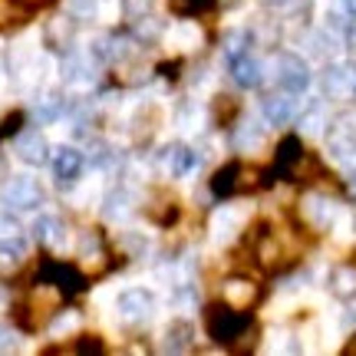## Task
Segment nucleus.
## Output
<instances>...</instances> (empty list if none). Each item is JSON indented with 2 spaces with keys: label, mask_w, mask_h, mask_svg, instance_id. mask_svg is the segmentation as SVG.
I'll return each mask as SVG.
<instances>
[{
  "label": "nucleus",
  "mask_w": 356,
  "mask_h": 356,
  "mask_svg": "<svg viewBox=\"0 0 356 356\" xmlns=\"http://www.w3.org/2000/svg\"><path fill=\"white\" fill-rule=\"evenodd\" d=\"M251 327V317H248V310H234V307H211L208 310V333H211V340L215 343H234L244 330Z\"/></svg>",
  "instance_id": "1"
},
{
  "label": "nucleus",
  "mask_w": 356,
  "mask_h": 356,
  "mask_svg": "<svg viewBox=\"0 0 356 356\" xmlns=\"http://www.w3.org/2000/svg\"><path fill=\"white\" fill-rule=\"evenodd\" d=\"M0 202H3L7 211H33V208H40V202H43V188H40L30 175L10 178V181L3 185V191H0Z\"/></svg>",
  "instance_id": "2"
},
{
  "label": "nucleus",
  "mask_w": 356,
  "mask_h": 356,
  "mask_svg": "<svg viewBox=\"0 0 356 356\" xmlns=\"http://www.w3.org/2000/svg\"><path fill=\"white\" fill-rule=\"evenodd\" d=\"M327 149L337 159H353L356 155V109H343L327 126Z\"/></svg>",
  "instance_id": "3"
},
{
  "label": "nucleus",
  "mask_w": 356,
  "mask_h": 356,
  "mask_svg": "<svg viewBox=\"0 0 356 356\" xmlns=\"http://www.w3.org/2000/svg\"><path fill=\"white\" fill-rule=\"evenodd\" d=\"M320 89L327 99H346L356 92V66L353 63H330L320 73Z\"/></svg>",
  "instance_id": "4"
},
{
  "label": "nucleus",
  "mask_w": 356,
  "mask_h": 356,
  "mask_svg": "<svg viewBox=\"0 0 356 356\" xmlns=\"http://www.w3.org/2000/svg\"><path fill=\"white\" fill-rule=\"evenodd\" d=\"M297 109H300V102H297V92H287V89H280V92H270L264 96L261 102V113L270 126H287L297 119Z\"/></svg>",
  "instance_id": "5"
},
{
  "label": "nucleus",
  "mask_w": 356,
  "mask_h": 356,
  "mask_svg": "<svg viewBox=\"0 0 356 356\" xmlns=\"http://www.w3.org/2000/svg\"><path fill=\"white\" fill-rule=\"evenodd\" d=\"M277 83L287 92H304L310 86V70H307V63L300 56L284 53V56H277Z\"/></svg>",
  "instance_id": "6"
},
{
  "label": "nucleus",
  "mask_w": 356,
  "mask_h": 356,
  "mask_svg": "<svg viewBox=\"0 0 356 356\" xmlns=\"http://www.w3.org/2000/svg\"><path fill=\"white\" fill-rule=\"evenodd\" d=\"M244 181L254 188V185H257V172H251V168H244V165H238V162H234V165H225L215 178H211V191H215L218 198H228V195H234V191L244 188Z\"/></svg>",
  "instance_id": "7"
},
{
  "label": "nucleus",
  "mask_w": 356,
  "mask_h": 356,
  "mask_svg": "<svg viewBox=\"0 0 356 356\" xmlns=\"http://www.w3.org/2000/svg\"><path fill=\"white\" fill-rule=\"evenodd\" d=\"M300 218H304L314 231H327L333 225V218H337V204H333L327 195H304Z\"/></svg>",
  "instance_id": "8"
},
{
  "label": "nucleus",
  "mask_w": 356,
  "mask_h": 356,
  "mask_svg": "<svg viewBox=\"0 0 356 356\" xmlns=\"http://www.w3.org/2000/svg\"><path fill=\"white\" fill-rule=\"evenodd\" d=\"M40 277L50 280V284H53V287H56L60 293H79V291H86V280H83V274H79L73 264H60V261H50V264H43Z\"/></svg>",
  "instance_id": "9"
},
{
  "label": "nucleus",
  "mask_w": 356,
  "mask_h": 356,
  "mask_svg": "<svg viewBox=\"0 0 356 356\" xmlns=\"http://www.w3.org/2000/svg\"><path fill=\"white\" fill-rule=\"evenodd\" d=\"M13 149L20 155V162H26V165H47V159H50V145H47L40 129H24L17 136V142H13Z\"/></svg>",
  "instance_id": "10"
},
{
  "label": "nucleus",
  "mask_w": 356,
  "mask_h": 356,
  "mask_svg": "<svg viewBox=\"0 0 356 356\" xmlns=\"http://www.w3.org/2000/svg\"><path fill=\"white\" fill-rule=\"evenodd\" d=\"M50 162H53V175L60 178V185L76 181L79 172H83V165H86L83 152H79V149H73V145H60V149H53Z\"/></svg>",
  "instance_id": "11"
},
{
  "label": "nucleus",
  "mask_w": 356,
  "mask_h": 356,
  "mask_svg": "<svg viewBox=\"0 0 356 356\" xmlns=\"http://www.w3.org/2000/svg\"><path fill=\"white\" fill-rule=\"evenodd\" d=\"M221 293H225V304L234 307V310H251V307L257 304V297H261L257 284L248 277H228L225 287H221Z\"/></svg>",
  "instance_id": "12"
},
{
  "label": "nucleus",
  "mask_w": 356,
  "mask_h": 356,
  "mask_svg": "<svg viewBox=\"0 0 356 356\" xmlns=\"http://www.w3.org/2000/svg\"><path fill=\"white\" fill-rule=\"evenodd\" d=\"M152 314V293L142 291V287H132L119 297V317L126 323H142V320Z\"/></svg>",
  "instance_id": "13"
},
{
  "label": "nucleus",
  "mask_w": 356,
  "mask_h": 356,
  "mask_svg": "<svg viewBox=\"0 0 356 356\" xmlns=\"http://www.w3.org/2000/svg\"><path fill=\"white\" fill-rule=\"evenodd\" d=\"M26 251V234L13 221V215H0V254L20 257Z\"/></svg>",
  "instance_id": "14"
},
{
  "label": "nucleus",
  "mask_w": 356,
  "mask_h": 356,
  "mask_svg": "<svg viewBox=\"0 0 356 356\" xmlns=\"http://www.w3.org/2000/svg\"><path fill=\"white\" fill-rule=\"evenodd\" d=\"M162 165L168 168V175H185V172H191V165H195V152H191L185 142H172V145H165L162 149Z\"/></svg>",
  "instance_id": "15"
},
{
  "label": "nucleus",
  "mask_w": 356,
  "mask_h": 356,
  "mask_svg": "<svg viewBox=\"0 0 356 356\" xmlns=\"http://www.w3.org/2000/svg\"><path fill=\"white\" fill-rule=\"evenodd\" d=\"M33 234H37V241L43 248H63L66 244V228L56 215H40L33 221Z\"/></svg>",
  "instance_id": "16"
},
{
  "label": "nucleus",
  "mask_w": 356,
  "mask_h": 356,
  "mask_svg": "<svg viewBox=\"0 0 356 356\" xmlns=\"http://www.w3.org/2000/svg\"><path fill=\"white\" fill-rule=\"evenodd\" d=\"M132 211H136V198H132V191H126V188L109 191L106 202H102V215L109 218V221H126Z\"/></svg>",
  "instance_id": "17"
},
{
  "label": "nucleus",
  "mask_w": 356,
  "mask_h": 356,
  "mask_svg": "<svg viewBox=\"0 0 356 356\" xmlns=\"http://www.w3.org/2000/svg\"><path fill=\"white\" fill-rule=\"evenodd\" d=\"M228 63H231V76H234L238 86L254 89L257 83H261V63H257L254 56L241 53V56H234V60H228Z\"/></svg>",
  "instance_id": "18"
},
{
  "label": "nucleus",
  "mask_w": 356,
  "mask_h": 356,
  "mask_svg": "<svg viewBox=\"0 0 356 356\" xmlns=\"http://www.w3.org/2000/svg\"><path fill=\"white\" fill-rule=\"evenodd\" d=\"M330 291L337 293L340 300H353V297H356V267H353V264L333 267V274H330Z\"/></svg>",
  "instance_id": "19"
},
{
  "label": "nucleus",
  "mask_w": 356,
  "mask_h": 356,
  "mask_svg": "<svg viewBox=\"0 0 356 356\" xmlns=\"http://www.w3.org/2000/svg\"><path fill=\"white\" fill-rule=\"evenodd\" d=\"M191 346V327L185 320H175L162 337V353H185Z\"/></svg>",
  "instance_id": "20"
},
{
  "label": "nucleus",
  "mask_w": 356,
  "mask_h": 356,
  "mask_svg": "<svg viewBox=\"0 0 356 356\" xmlns=\"http://www.w3.org/2000/svg\"><path fill=\"white\" fill-rule=\"evenodd\" d=\"M304 159V149H300V142L293 139V136H287V139L277 145V175H287V172H293V165Z\"/></svg>",
  "instance_id": "21"
},
{
  "label": "nucleus",
  "mask_w": 356,
  "mask_h": 356,
  "mask_svg": "<svg viewBox=\"0 0 356 356\" xmlns=\"http://www.w3.org/2000/svg\"><path fill=\"white\" fill-rule=\"evenodd\" d=\"M261 142H264V129L257 126L254 119H244L241 126L234 129V145H238L241 152H254Z\"/></svg>",
  "instance_id": "22"
},
{
  "label": "nucleus",
  "mask_w": 356,
  "mask_h": 356,
  "mask_svg": "<svg viewBox=\"0 0 356 356\" xmlns=\"http://www.w3.org/2000/svg\"><path fill=\"white\" fill-rule=\"evenodd\" d=\"M47 47L53 53H70L73 50V26L66 20H53L50 30H47Z\"/></svg>",
  "instance_id": "23"
},
{
  "label": "nucleus",
  "mask_w": 356,
  "mask_h": 356,
  "mask_svg": "<svg viewBox=\"0 0 356 356\" xmlns=\"http://www.w3.org/2000/svg\"><path fill=\"white\" fill-rule=\"evenodd\" d=\"M63 76H66V83H92L96 70H92V63H89V60H83V56H76V53H73V56L66 53Z\"/></svg>",
  "instance_id": "24"
},
{
  "label": "nucleus",
  "mask_w": 356,
  "mask_h": 356,
  "mask_svg": "<svg viewBox=\"0 0 356 356\" xmlns=\"http://www.w3.org/2000/svg\"><path fill=\"white\" fill-rule=\"evenodd\" d=\"M257 257H261V264L264 267H274V264L284 261V248H280L277 234H270V231H267L264 238L257 241Z\"/></svg>",
  "instance_id": "25"
},
{
  "label": "nucleus",
  "mask_w": 356,
  "mask_h": 356,
  "mask_svg": "<svg viewBox=\"0 0 356 356\" xmlns=\"http://www.w3.org/2000/svg\"><path fill=\"white\" fill-rule=\"evenodd\" d=\"M30 17V7L24 0H0V26H13Z\"/></svg>",
  "instance_id": "26"
},
{
  "label": "nucleus",
  "mask_w": 356,
  "mask_h": 356,
  "mask_svg": "<svg viewBox=\"0 0 356 356\" xmlns=\"http://www.w3.org/2000/svg\"><path fill=\"white\" fill-rule=\"evenodd\" d=\"M63 96L60 92H47L43 99L37 102V119L40 122H53V119H60V113H63Z\"/></svg>",
  "instance_id": "27"
},
{
  "label": "nucleus",
  "mask_w": 356,
  "mask_h": 356,
  "mask_svg": "<svg viewBox=\"0 0 356 356\" xmlns=\"http://www.w3.org/2000/svg\"><path fill=\"white\" fill-rule=\"evenodd\" d=\"M300 129H304L307 136H317L320 129H327V113H323L320 102H310V109H307L304 119H300Z\"/></svg>",
  "instance_id": "28"
},
{
  "label": "nucleus",
  "mask_w": 356,
  "mask_h": 356,
  "mask_svg": "<svg viewBox=\"0 0 356 356\" xmlns=\"http://www.w3.org/2000/svg\"><path fill=\"white\" fill-rule=\"evenodd\" d=\"M248 43H251V37H248L244 30H234V33L225 40V56H228V60H234V56L248 53Z\"/></svg>",
  "instance_id": "29"
},
{
  "label": "nucleus",
  "mask_w": 356,
  "mask_h": 356,
  "mask_svg": "<svg viewBox=\"0 0 356 356\" xmlns=\"http://www.w3.org/2000/svg\"><path fill=\"white\" fill-rule=\"evenodd\" d=\"M215 0H172V10L181 13V17H195V13L208 10Z\"/></svg>",
  "instance_id": "30"
},
{
  "label": "nucleus",
  "mask_w": 356,
  "mask_h": 356,
  "mask_svg": "<svg viewBox=\"0 0 356 356\" xmlns=\"http://www.w3.org/2000/svg\"><path fill=\"white\" fill-rule=\"evenodd\" d=\"M162 20H149V17H139V24H136V33H139L142 40H155V37H162Z\"/></svg>",
  "instance_id": "31"
},
{
  "label": "nucleus",
  "mask_w": 356,
  "mask_h": 356,
  "mask_svg": "<svg viewBox=\"0 0 356 356\" xmlns=\"http://www.w3.org/2000/svg\"><path fill=\"white\" fill-rule=\"evenodd\" d=\"M79 251H83V257H86L89 264H102V244L96 241V234H86Z\"/></svg>",
  "instance_id": "32"
},
{
  "label": "nucleus",
  "mask_w": 356,
  "mask_h": 356,
  "mask_svg": "<svg viewBox=\"0 0 356 356\" xmlns=\"http://www.w3.org/2000/svg\"><path fill=\"white\" fill-rule=\"evenodd\" d=\"M152 7H155V0H122V10L129 13V17H149L152 13Z\"/></svg>",
  "instance_id": "33"
},
{
  "label": "nucleus",
  "mask_w": 356,
  "mask_h": 356,
  "mask_svg": "<svg viewBox=\"0 0 356 356\" xmlns=\"http://www.w3.org/2000/svg\"><path fill=\"white\" fill-rule=\"evenodd\" d=\"M70 10L79 13V17H89L96 10V0H70Z\"/></svg>",
  "instance_id": "34"
},
{
  "label": "nucleus",
  "mask_w": 356,
  "mask_h": 356,
  "mask_svg": "<svg viewBox=\"0 0 356 356\" xmlns=\"http://www.w3.org/2000/svg\"><path fill=\"white\" fill-rule=\"evenodd\" d=\"M13 346H17V333L7 330V327H0V353H3V350H13Z\"/></svg>",
  "instance_id": "35"
},
{
  "label": "nucleus",
  "mask_w": 356,
  "mask_h": 356,
  "mask_svg": "<svg viewBox=\"0 0 356 356\" xmlns=\"http://www.w3.org/2000/svg\"><path fill=\"white\" fill-rule=\"evenodd\" d=\"M350 188H353V195H356V172L350 175Z\"/></svg>",
  "instance_id": "36"
},
{
  "label": "nucleus",
  "mask_w": 356,
  "mask_h": 356,
  "mask_svg": "<svg viewBox=\"0 0 356 356\" xmlns=\"http://www.w3.org/2000/svg\"><path fill=\"white\" fill-rule=\"evenodd\" d=\"M350 40H353V47H356V26H353V30H350Z\"/></svg>",
  "instance_id": "37"
},
{
  "label": "nucleus",
  "mask_w": 356,
  "mask_h": 356,
  "mask_svg": "<svg viewBox=\"0 0 356 356\" xmlns=\"http://www.w3.org/2000/svg\"><path fill=\"white\" fill-rule=\"evenodd\" d=\"M346 353H356V343H350V346H346Z\"/></svg>",
  "instance_id": "38"
},
{
  "label": "nucleus",
  "mask_w": 356,
  "mask_h": 356,
  "mask_svg": "<svg viewBox=\"0 0 356 356\" xmlns=\"http://www.w3.org/2000/svg\"><path fill=\"white\" fill-rule=\"evenodd\" d=\"M346 3H350V10H353V13H356V0H346Z\"/></svg>",
  "instance_id": "39"
},
{
  "label": "nucleus",
  "mask_w": 356,
  "mask_h": 356,
  "mask_svg": "<svg viewBox=\"0 0 356 356\" xmlns=\"http://www.w3.org/2000/svg\"><path fill=\"white\" fill-rule=\"evenodd\" d=\"M3 172H7V165H3V159H0V175H3Z\"/></svg>",
  "instance_id": "40"
}]
</instances>
